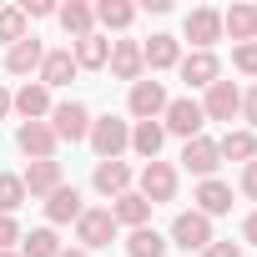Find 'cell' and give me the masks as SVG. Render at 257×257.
Listing matches in <instances>:
<instances>
[{"instance_id":"6da1fadb","label":"cell","mask_w":257,"mask_h":257,"mask_svg":"<svg viewBox=\"0 0 257 257\" xmlns=\"http://www.w3.org/2000/svg\"><path fill=\"white\" fill-rule=\"evenodd\" d=\"M91 152L101 162H121V152L132 147V126H126L121 116H91Z\"/></svg>"},{"instance_id":"7a4b0ae2","label":"cell","mask_w":257,"mask_h":257,"mask_svg":"<svg viewBox=\"0 0 257 257\" xmlns=\"http://www.w3.org/2000/svg\"><path fill=\"white\" fill-rule=\"evenodd\" d=\"M116 217H111V207H86L81 217H76V242L86 247V252H96V247H111L116 242Z\"/></svg>"},{"instance_id":"3957f363","label":"cell","mask_w":257,"mask_h":257,"mask_svg":"<svg viewBox=\"0 0 257 257\" xmlns=\"http://www.w3.org/2000/svg\"><path fill=\"white\" fill-rule=\"evenodd\" d=\"M202 126H207V116H202V101H192V96H177V101H167V111H162V132H172V137L192 142V137H202Z\"/></svg>"},{"instance_id":"277c9868","label":"cell","mask_w":257,"mask_h":257,"mask_svg":"<svg viewBox=\"0 0 257 257\" xmlns=\"http://www.w3.org/2000/svg\"><path fill=\"white\" fill-rule=\"evenodd\" d=\"M51 132H56V142H86L91 137V111L81 106V101H61V106H51Z\"/></svg>"},{"instance_id":"5b68a950","label":"cell","mask_w":257,"mask_h":257,"mask_svg":"<svg viewBox=\"0 0 257 257\" xmlns=\"http://www.w3.org/2000/svg\"><path fill=\"white\" fill-rule=\"evenodd\" d=\"M137 192H142L152 207L172 202V197H177V167H172V162H147L142 177H137Z\"/></svg>"},{"instance_id":"8992f818","label":"cell","mask_w":257,"mask_h":257,"mask_svg":"<svg viewBox=\"0 0 257 257\" xmlns=\"http://www.w3.org/2000/svg\"><path fill=\"white\" fill-rule=\"evenodd\" d=\"M217 237H212V217H202V212H177V222H172V247H182V252H202V247H212Z\"/></svg>"},{"instance_id":"52a82bcc","label":"cell","mask_w":257,"mask_h":257,"mask_svg":"<svg viewBox=\"0 0 257 257\" xmlns=\"http://www.w3.org/2000/svg\"><path fill=\"white\" fill-rule=\"evenodd\" d=\"M167 101H172V96H167V86H162V81H147V76H142V81L132 86V96H126V111H132L137 121H162Z\"/></svg>"},{"instance_id":"ba28073f","label":"cell","mask_w":257,"mask_h":257,"mask_svg":"<svg viewBox=\"0 0 257 257\" xmlns=\"http://www.w3.org/2000/svg\"><path fill=\"white\" fill-rule=\"evenodd\" d=\"M182 36H187L197 51H212V46L222 41V11H212V6H197V11H187V21H182Z\"/></svg>"},{"instance_id":"9c48e42d","label":"cell","mask_w":257,"mask_h":257,"mask_svg":"<svg viewBox=\"0 0 257 257\" xmlns=\"http://www.w3.org/2000/svg\"><path fill=\"white\" fill-rule=\"evenodd\" d=\"M16 147L31 157V162H56V132H51V121H21V132H16Z\"/></svg>"},{"instance_id":"30bf717a","label":"cell","mask_w":257,"mask_h":257,"mask_svg":"<svg viewBox=\"0 0 257 257\" xmlns=\"http://www.w3.org/2000/svg\"><path fill=\"white\" fill-rule=\"evenodd\" d=\"M177 71H182V81H187L192 91H207L212 81H222V61H217L212 51H192V56H182Z\"/></svg>"},{"instance_id":"8fae6325","label":"cell","mask_w":257,"mask_h":257,"mask_svg":"<svg viewBox=\"0 0 257 257\" xmlns=\"http://www.w3.org/2000/svg\"><path fill=\"white\" fill-rule=\"evenodd\" d=\"M237 111H242V91H237L232 81H212L207 96H202V116H207V121H232Z\"/></svg>"},{"instance_id":"7c38bea8","label":"cell","mask_w":257,"mask_h":257,"mask_svg":"<svg viewBox=\"0 0 257 257\" xmlns=\"http://www.w3.org/2000/svg\"><path fill=\"white\" fill-rule=\"evenodd\" d=\"M182 167L192 172V177H217V167H222V152H217V142L212 137H192L187 147H182Z\"/></svg>"},{"instance_id":"4fadbf2b","label":"cell","mask_w":257,"mask_h":257,"mask_svg":"<svg viewBox=\"0 0 257 257\" xmlns=\"http://www.w3.org/2000/svg\"><path fill=\"white\" fill-rule=\"evenodd\" d=\"M111 76L116 81H142V71H147V61H142V41H111Z\"/></svg>"},{"instance_id":"5bb4252c","label":"cell","mask_w":257,"mask_h":257,"mask_svg":"<svg viewBox=\"0 0 257 257\" xmlns=\"http://www.w3.org/2000/svg\"><path fill=\"white\" fill-rule=\"evenodd\" d=\"M132 182H137V172L126 167V162H96V172H91V187L101 192V197H121V192H132Z\"/></svg>"},{"instance_id":"9a60e30c","label":"cell","mask_w":257,"mask_h":257,"mask_svg":"<svg viewBox=\"0 0 257 257\" xmlns=\"http://www.w3.org/2000/svg\"><path fill=\"white\" fill-rule=\"evenodd\" d=\"M71 61H76V71H106V61H111V41L91 31V36L71 41Z\"/></svg>"},{"instance_id":"2e32d148","label":"cell","mask_w":257,"mask_h":257,"mask_svg":"<svg viewBox=\"0 0 257 257\" xmlns=\"http://www.w3.org/2000/svg\"><path fill=\"white\" fill-rule=\"evenodd\" d=\"M11 111H21L26 121H46V116H51V91H46L41 81H26V86L11 96Z\"/></svg>"},{"instance_id":"e0dca14e","label":"cell","mask_w":257,"mask_h":257,"mask_svg":"<svg viewBox=\"0 0 257 257\" xmlns=\"http://www.w3.org/2000/svg\"><path fill=\"white\" fill-rule=\"evenodd\" d=\"M111 217H116V227H147L152 222V202L142 197V192H121L116 202H111Z\"/></svg>"},{"instance_id":"ac0fdd59","label":"cell","mask_w":257,"mask_h":257,"mask_svg":"<svg viewBox=\"0 0 257 257\" xmlns=\"http://www.w3.org/2000/svg\"><path fill=\"white\" fill-rule=\"evenodd\" d=\"M56 21H61V31H66L71 41H81V36H91V31H96V6H86V0L56 6Z\"/></svg>"},{"instance_id":"d6986e66","label":"cell","mask_w":257,"mask_h":257,"mask_svg":"<svg viewBox=\"0 0 257 257\" xmlns=\"http://www.w3.org/2000/svg\"><path fill=\"white\" fill-rule=\"evenodd\" d=\"M41 61H46V46H41L36 36H26V41H16V46L6 51V71H11V76H31V71H41Z\"/></svg>"},{"instance_id":"ffe728a7","label":"cell","mask_w":257,"mask_h":257,"mask_svg":"<svg viewBox=\"0 0 257 257\" xmlns=\"http://www.w3.org/2000/svg\"><path fill=\"white\" fill-rule=\"evenodd\" d=\"M41 86L46 91H56V86H71L76 81V61H71V46L66 51H46V61H41Z\"/></svg>"},{"instance_id":"44dd1931","label":"cell","mask_w":257,"mask_h":257,"mask_svg":"<svg viewBox=\"0 0 257 257\" xmlns=\"http://www.w3.org/2000/svg\"><path fill=\"white\" fill-rule=\"evenodd\" d=\"M21 182H26V197H51L66 177H61V162H31L21 172Z\"/></svg>"},{"instance_id":"7402d4cb","label":"cell","mask_w":257,"mask_h":257,"mask_svg":"<svg viewBox=\"0 0 257 257\" xmlns=\"http://www.w3.org/2000/svg\"><path fill=\"white\" fill-rule=\"evenodd\" d=\"M197 207L192 212H202V217H222V212H232V187L227 182H217V177H207L202 187H197V197H192Z\"/></svg>"},{"instance_id":"603a6c76","label":"cell","mask_w":257,"mask_h":257,"mask_svg":"<svg viewBox=\"0 0 257 257\" xmlns=\"http://www.w3.org/2000/svg\"><path fill=\"white\" fill-rule=\"evenodd\" d=\"M81 212H86V207H81V192H76V187H66V182H61V187L46 197V222H51V227H61V222H76Z\"/></svg>"},{"instance_id":"cb8c5ba5","label":"cell","mask_w":257,"mask_h":257,"mask_svg":"<svg viewBox=\"0 0 257 257\" xmlns=\"http://www.w3.org/2000/svg\"><path fill=\"white\" fill-rule=\"evenodd\" d=\"M142 61H147V66H152V71H172V66H177V61H182V41H177V36H167V31H162V36H152V41H147V46H142Z\"/></svg>"},{"instance_id":"d4e9b609","label":"cell","mask_w":257,"mask_h":257,"mask_svg":"<svg viewBox=\"0 0 257 257\" xmlns=\"http://www.w3.org/2000/svg\"><path fill=\"white\" fill-rule=\"evenodd\" d=\"M222 36H232L237 46L257 41V6H232V11H222Z\"/></svg>"},{"instance_id":"484cf974","label":"cell","mask_w":257,"mask_h":257,"mask_svg":"<svg viewBox=\"0 0 257 257\" xmlns=\"http://www.w3.org/2000/svg\"><path fill=\"white\" fill-rule=\"evenodd\" d=\"M162 142H167L162 121H137V126H132V152H137V157H147V162H162Z\"/></svg>"},{"instance_id":"4316f807","label":"cell","mask_w":257,"mask_h":257,"mask_svg":"<svg viewBox=\"0 0 257 257\" xmlns=\"http://www.w3.org/2000/svg\"><path fill=\"white\" fill-rule=\"evenodd\" d=\"M217 152L227 157V162H257V132H247V126H242V132H232V126H227V137L217 142Z\"/></svg>"},{"instance_id":"83f0119b","label":"cell","mask_w":257,"mask_h":257,"mask_svg":"<svg viewBox=\"0 0 257 257\" xmlns=\"http://www.w3.org/2000/svg\"><path fill=\"white\" fill-rule=\"evenodd\" d=\"M172 242L157 232V227H137L132 237H126V257H167Z\"/></svg>"},{"instance_id":"f1b7e54d","label":"cell","mask_w":257,"mask_h":257,"mask_svg":"<svg viewBox=\"0 0 257 257\" xmlns=\"http://www.w3.org/2000/svg\"><path fill=\"white\" fill-rule=\"evenodd\" d=\"M132 21H137L132 0H101V6H96V26H106V31H126Z\"/></svg>"},{"instance_id":"f546056e","label":"cell","mask_w":257,"mask_h":257,"mask_svg":"<svg viewBox=\"0 0 257 257\" xmlns=\"http://www.w3.org/2000/svg\"><path fill=\"white\" fill-rule=\"evenodd\" d=\"M56 252H61V237H56V227L21 232V257H56Z\"/></svg>"},{"instance_id":"4dcf8cb0","label":"cell","mask_w":257,"mask_h":257,"mask_svg":"<svg viewBox=\"0 0 257 257\" xmlns=\"http://www.w3.org/2000/svg\"><path fill=\"white\" fill-rule=\"evenodd\" d=\"M21 202H26V182H21V172H0V217H16Z\"/></svg>"},{"instance_id":"1f68e13d","label":"cell","mask_w":257,"mask_h":257,"mask_svg":"<svg viewBox=\"0 0 257 257\" xmlns=\"http://www.w3.org/2000/svg\"><path fill=\"white\" fill-rule=\"evenodd\" d=\"M31 21L21 16V6H0V41H6V46H16V41H26L31 31H26Z\"/></svg>"},{"instance_id":"d6a6232c","label":"cell","mask_w":257,"mask_h":257,"mask_svg":"<svg viewBox=\"0 0 257 257\" xmlns=\"http://www.w3.org/2000/svg\"><path fill=\"white\" fill-rule=\"evenodd\" d=\"M232 66H237L242 76H257V41H247V46H232Z\"/></svg>"},{"instance_id":"836d02e7","label":"cell","mask_w":257,"mask_h":257,"mask_svg":"<svg viewBox=\"0 0 257 257\" xmlns=\"http://www.w3.org/2000/svg\"><path fill=\"white\" fill-rule=\"evenodd\" d=\"M242 121H247V132H257V81L242 91V111H237Z\"/></svg>"},{"instance_id":"e575fe53","label":"cell","mask_w":257,"mask_h":257,"mask_svg":"<svg viewBox=\"0 0 257 257\" xmlns=\"http://www.w3.org/2000/svg\"><path fill=\"white\" fill-rule=\"evenodd\" d=\"M16 242H21V222L16 217H0V252H11Z\"/></svg>"},{"instance_id":"d590c367","label":"cell","mask_w":257,"mask_h":257,"mask_svg":"<svg viewBox=\"0 0 257 257\" xmlns=\"http://www.w3.org/2000/svg\"><path fill=\"white\" fill-rule=\"evenodd\" d=\"M21 16L26 21H46V16H56V6L51 0H21Z\"/></svg>"},{"instance_id":"8d00e7d4","label":"cell","mask_w":257,"mask_h":257,"mask_svg":"<svg viewBox=\"0 0 257 257\" xmlns=\"http://www.w3.org/2000/svg\"><path fill=\"white\" fill-rule=\"evenodd\" d=\"M242 197H247V202H257V162H247V167H242Z\"/></svg>"},{"instance_id":"74e56055","label":"cell","mask_w":257,"mask_h":257,"mask_svg":"<svg viewBox=\"0 0 257 257\" xmlns=\"http://www.w3.org/2000/svg\"><path fill=\"white\" fill-rule=\"evenodd\" d=\"M197 257H242V247H237V242H212V247H202Z\"/></svg>"},{"instance_id":"f35d334b","label":"cell","mask_w":257,"mask_h":257,"mask_svg":"<svg viewBox=\"0 0 257 257\" xmlns=\"http://www.w3.org/2000/svg\"><path fill=\"white\" fill-rule=\"evenodd\" d=\"M242 242L257 247V212H247V222H242Z\"/></svg>"},{"instance_id":"ab89813d","label":"cell","mask_w":257,"mask_h":257,"mask_svg":"<svg viewBox=\"0 0 257 257\" xmlns=\"http://www.w3.org/2000/svg\"><path fill=\"white\" fill-rule=\"evenodd\" d=\"M6 116H11V91L0 86V121H6Z\"/></svg>"},{"instance_id":"60d3db41","label":"cell","mask_w":257,"mask_h":257,"mask_svg":"<svg viewBox=\"0 0 257 257\" xmlns=\"http://www.w3.org/2000/svg\"><path fill=\"white\" fill-rule=\"evenodd\" d=\"M56 257H91V252H86V247H61Z\"/></svg>"},{"instance_id":"b9f144b4","label":"cell","mask_w":257,"mask_h":257,"mask_svg":"<svg viewBox=\"0 0 257 257\" xmlns=\"http://www.w3.org/2000/svg\"><path fill=\"white\" fill-rule=\"evenodd\" d=\"M0 257H21V252H0Z\"/></svg>"}]
</instances>
